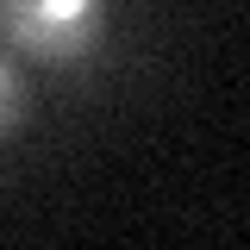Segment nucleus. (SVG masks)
Here are the masks:
<instances>
[{
  "mask_svg": "<svg viewBox=\"0 0 250 250\" xmlns=\"http://www.w3.org/2000/svg\"><path fill=\"white\" fill-rule=\"evenodd\" d=\"M0 38L25 62H82L106 38V0H0Z\"/></svg>",
  "mask_w": 250,
  "mask_h": 250,
  "instance_id": "f257e3e1",
  "label": "nucleus"
},
{
  "mask_svg": "<svg viewBox=\"0 0 250 250\" xmlns=\"http://www.w3.org/2000/svg\"><path fill=\"white\" fill-rule=\"evenodd\" d=\"M25 119H31V94H25V82H19V69L0 57V138H13Z\"/></svg>",
  "mask_w": 250,
  "mask_h": 250,
  "instance_id": "f03ea898",
  "label": "nucleus"
}]
</instances>
